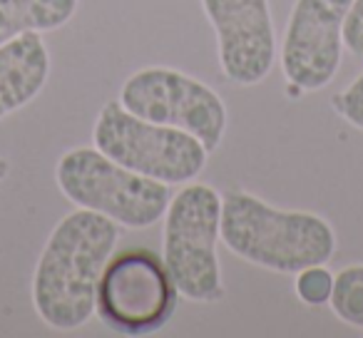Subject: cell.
Listing matches in <instances>:
<instances>
[{
	"label": "cell",
	"mask_w": 363,
	"mask_h": 338,
	"mask_svg": "<svg viewBox=\"0 0 363 338\" xmlns=\"http://www.w3.org/2000/svg\"><path fill=\"white\" fill-rule=\"evenodd\" d=\"M120 224L90 209L55 224L33 274V306L55 331H75L95 316L97 281L120 242Z\"/></svg>",
	"instance_id": "6da1fadb"
},
{
	"label": "cell",
	"mask_w": 363,
	"mask_h": 338,
	"mask_svg": "<svg viewBox=\"0 0 363 338\" xmlns=\"http://www.w3.org/2000/svg\"><path fill=\"white\" fill-rule=\"evenodd\" d=\"M222 242L234 257L277 274H298L336 254V232L321 214L279 209L244 189L222 197Z\"/></svg>",
	"instance_id": "7a4b0ae2"
},
{
	"label": "cell",
	"mask_w": 363,
	"mask_h": 338,
	"mask_svg": "<svg viewBox=\"0 0 363 338\" xmlns=\"http://www.w3.org/2000/svg\"><path fill=\"white\" fill-rule=\"evenodd\" d=\"M219 239L222 194L209 184L187 182L167 204L162 234V261L187 301L217 303L224 298Z\"/></svg>",
	"instance_id": "3957f363"
},
{
	"label": "cell",
	"mask_w": 363,
	"mask_h": 338,
	"mask_svg": "<svg viewBox=\"0 0 363 338\" xmlns=\"http://www.w3.org/2000/svg\"><path fill=\"white\" fill-rule=\"evenodd\" d=\"M55 182L75 207L102 214L130 232L162 222L172 199L169 184L132 172L97 147L67 150L57 159Z\"/></svg>",
	"instance_id": "277c9868"
},
{
	"label": "cell",
	"mask_w": 363,
	"mask_h": 338,
	"mask_svg": "<svg viewBox=\"0 0 363 338\" xmlns=\"http://www.w3.org/2000/svg\"><path fill=\"white\" fill-rule=\"evenodd\" d=\"M92 142L117 164L169 187L194 182L209 159V152L197 137L142 120L125 110L120 100L107 102L100 110Z\"/></svg>",
	"instance_id": "5b68a950"
},
{
	"label": "cell",
	"mask_w": 363,
	"mask_h": 338,
	"mask_svg": "<svg viewBox=\"0 0 363 338\" xmlns=\"http://www.w3.org/2000/svg\"><path fill=\"white\" fill-rule=\"evenodd\" d=\"M179 291L164 261L147 249L112 254L97 281L95 313L110 331L150 336L164 328L177 311Z\"/></svg>",
	"instance_id": "8992f818"
},
{
	"label": "cell",
	"mask_w": 363,
	"mask_h": 338,
	"mask_svg": "<svg viewBox=\"0 0 363 338\" xmlns=\"http://www.w3.org/2000/svg\"><path fill=\"white\" fill-rule=\"evenodd\" d=\"M120 102L155 125L189 132L212 154L227 132V105L202 80L174 67H142L120 87Z\"/></svg>",
	"instance_id": "52a82bcc"
},
{
	"label": "cell",
	"mask_w": 363,
	"mask_h": 338,
	"mask_svg": "<svg viewBox=\"0 0 363 338\" xmlns=\"http://www.w3.org/2000/svg\"><path fill=\"white\" fill-rule=\"evenodd\" d=\"M353 0H296L281 43V72L298 92L323 90L338 75L343 23Z\"/></svg>",
	"instance_id": "ba28073f"
},
{
	"label": "cell",
	"mask_w": 363,
	"mask_h": 338,
	"mask_svg": "<svg viewBox=\"0 0 363 338\" xmlns=\"http://www.w3.org/2000/svg\"><path fill=\"white\" fill-rule=\"evenodd\" d=\"M217 35L219 67L229 82L254 87L277 62V33L269 0H202Z\"/></svg>",
	"instance_id": "9c48e42d"
},
{
	"label": "cell",
	"mask_w": 363,
	"mask_h": 338,
	"mask_svg": "<svg viewBox=\"0 0 363 338\" xmlns=\"http://www.w3.org/2000/svg\"><path fill=\"white\" fill-rule=\"evenodd\" d=\"M50 77V52L40 33L0 45V120L30 105Z\"/></svg>",
	"instance_id": "30bf717a"
},
{
	"label": "cell",
	"mask_w": 363,
	"mask_h": 338,
	"mask_svg": "<svg viewBox=\"0 0 363 338\" xmlns=\"http://www.w3.org/2000/svg\"><path fill=\"white\" fill-rule=\"evenodd\" d=\"M80 0H0V45L26 33H55L75 18Z\"/></svg>",
	"instance_id": "8fae6325"
},
{
	"label": "cell",
	"mask_w": 363,
	"mask_h": 338,
	"mask_svg": "<svg viewBox=\"0 0 363 338\" xmlns=\"http://www.w3.org/2000/svg\"><path fill=\"white\" fill-rule=\"evenodd\" d=\"M328 303L336 318H341L346 326L363 331V264H353L336 274Z\"/></svg>",
	"instance_id": "7c38bea8"
},
{
	"label": "cell",
	"mask_w": 363,
	"mask_h": 338,
	"mask_svg": "<svg viewBox=\"0 0 363 338\" xmlns=\"http://www.w3.org/2000/svg\"><path fill=\"white\" fill-rule=\"evenodd\" d=\"M333 281H336V276L328 271L326 264L306 266L296 274V296L306 306H323L331 301Z\"/></svg>",
	"instance_id": "4fadbf2b"
},
{
	"label": "cell",
	"mask_w": 363,
	"mask_h": 338,
	"mask_svg": "<svg viewBox=\"0 0 363 338\" xmlns=\"http://www.w3.org/2000/svg\"><path fill=\"white\" fill-rule=\"evenodd\" d=\"M331 107L343 122L353 127V130L363 132V72L346 87V90L336 92L331 97Z\"/></svg>",
	"instance_id": "5bb4252c"
},
{
	"label": "cell",
	"mask_w": 363,
	"mask_h": 338,
	"mask_svg": "<svg viewBox=\"0 0 363 338\" xmlns=\"http://www.w3.org/2000/svg\"><path fill=\"white\" fill-rule=\"evenodd\" d=\"M343 47L351 55H363V0H353L343 23Z\"/></svg>",
	"instance_id": "9a60e30c"
},
{
	"label": "cell",
	"mask_w": 363,
	"mask_h": 338,
	"mask_svg": "<svg viewBox=\"0 0 363 338\" xmlns=\"http://www.w3.org/2000/svg\"><path fill=\"white\" fill-rule=\"evenodd\" d=\"M8 177V162L6 159H0V182Z\"/></svg>",
	"instance_id": "2e32d148"
}]
</instances>
